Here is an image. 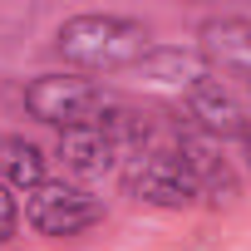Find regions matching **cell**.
<instances>
[{
    "instance_id": "cell-12",
    "label": "cell",
    "mask_w": 251,
    "mask_h": 251,
    "mask_svg": "<svg viewBox=\"0 0 251 251\" xmlns=\"http://www.w3.org/2000/svg\"><path fill=\"white\" fill-rule=\"evenodd\" d=\"M236 138H241V153H246V163H251V118L241 123V133H236Z\"/></svg>"
},
{
    "instance_id": "cell-10",
    "label": "cell",
    "mask_w": 251,
    "mask_h": 251,
    "mask_svg": "<svg viewBox=\"0 0 251 251\" xmlns=\"http://www.w3.org/2000/svg\"><path fill=\"white\" fill-rule=\"evenodd\" d=\"M153 84H173V89H192L197 79H207L212 69H207V59H202V50L192 54V50H163V45H153L148 54H143V64H138Z\"/></svg>"
},
{
    "instance_id": "cell-11",
    "label": "cell",
    "mask_w": 251,
    "mask_h": 251,
    "mask_svg": "<svg viewBox=\"0 0 251 251\" xmlns=\"http://www.w3.org/2000/svg\"><path fill=\"white\" fill-rule=\"evenodd\" d=\"M15 231H20V207H15V192L0 182V246H5Z\"/></svg>"
},
{
    "instance_id": "cell-3",
    "label": "cell",
    "mask_w": 251,
    "mask_h": 251,
    "mask_svg": "<svg viewBox=\"0 0 251 251\" xmlns=\"http://www.w3.org/2000/svg\"><path fill=\"white\" fill-rule=\"evenodd\" d=\"M123 182L128 192L148 207H168V212H182L197 202V182L187 173V163L177 158V148H148L138 153L128 168H123Z\"/></svg>"
},
{
    "instance_id": "cell-8",
    "label": "cell",
    "mask_w": 251,
    "mask_h": 251,
    "mask_svg": "<svg viewBox=\"0 0 251 251\" xmlns=\"http://www.w3.org/2000/svg\"><path fill=\"white\" fill-rule=\"evenodd\" d=\"M59 163H64V173H74V177H103V173H113L123 158H118V148H113V138L103 133V123H84V128H69V133H59Z\"/></svg>"
},
{
    "instance_id": "cell-1",
    "label": "cell",
    "mask_w": 251,
    "mask_h": 251,
    "mask_svg": "<svg viewBox=\"0 0 251 251\" xmlns=\"http://www.w3.org/2000/svg\"><path fill=\"white\" fill-rule=\"evenodd\" d=\"M54 50L79 64V69H128V64H143V54L153 50L143 20H128V15H69L59 30H54Z\"/></svg>"
},
{
    "instance_id": "cell-4",
    "label": "cell",
    "mask_w": 251,
    "mask_h": 251,
    "mask_svg": "<svg viewBox=\"0 0 251 251\" xmlns=\"http://www.w3.org/2000/svg\"><path fill=\"white\" fill-rule=\"evenodd\" d=\"M25 222L40 236H79L103 222V202L79 182H45L25 197Z\"/></svg>"
},
{
    "instance_id": "cell-5",
    "label": "cell",
    "mask_w": 251,
    "mask_h": 251,
    "mask_svg": "<svg viewBox=\"0 0 251 251\" xmlns=\"http://www.w3.org/2000/svg\"><path fill=\"white\" fill-rule=\"evenodd\" d=\"M177 158L187 163V173H192V182H197V197H207L212 207H231V202L241 197L236 173H231V163H226V153H222V143H217L212 133L187 128V133L177 138Z\"/></svg>"
},
{
    "instance_id": "cell-6",
    "label": "cell",
    "mask_w": 251,
    "mask_h": 251,
    "mask_svg": "<svg viewBox=\"0 0 251 251\" xmlns=\"http://www.w3.org/2000/svg\"><path fill=\"white\" fill-rule=\"evenodd\" d=\"M202 59L212 74L236 79L241 89H251V20L246 15H222V20H207L202 25Z\"/></svg>"
},
{
    "instance_id": "cell-2",
    "label": "cell",
    "mask_w": 251,
    "mask_h": 251,
    "mask_svg": "<svg viewBox=\"0 0 251 251\" xmlns=\"http://www.w3.org/2000/svg\"><path fill=\"white\" fill-rule=\"evenodd\" d=\"M108 103H113V99H108L94 79H84V74H40V79L25 84V108H30V118L50 123V128H59V133L84 128V123H99Z\"/></svg>"
},
{
    "instance_id": "cell-7",
    "label": "cell",
    "mask_w": 251,
    "mask_h": 251,
    "mask_svg": "<svg viewBox=\"0 0 251 251\" xmlns=\"http://www.w3.org/2000/svg\"><path fill=\"white\" fill-rule=\"evenodd\" d=\"M187 113H192V123L202 133H212V138H236L241 133V123H246V113H241V103H236V94L217 79V74H207V79H197L187 94Z\"/></svg>"
},
{
    "instance_id": "cell-9",
    "label": "cell",
    "mask_w": 251,
    "mask_h": 251,
    "mask_svg": "<svg viewBox=\"0 0 251 251\" xmlns=\"http://www.w3.org/2000/svg\"><path fill=\"white\" fill-rule=\"evenodd\" d=\"M0 182H5L10 192H40L50 177H45V153L30 143V138H20V133H10V138H0Z\"/></svg>"
}]
</instances>
